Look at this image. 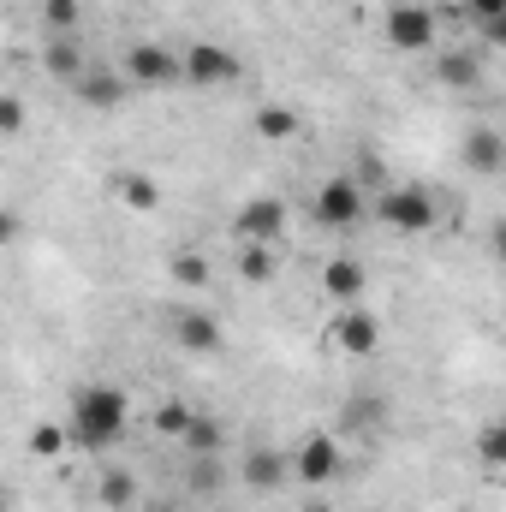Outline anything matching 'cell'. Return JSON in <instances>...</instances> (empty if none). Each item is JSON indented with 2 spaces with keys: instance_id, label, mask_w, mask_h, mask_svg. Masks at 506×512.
I'll return each instance as SVG.
<instances>
[{
  "instance_id": "obj_1",
  "label": "cell",
  "mask_w": 506,
  "mask_h": 512,
  "mask_svg": "<svg viewBox=\"0 0 506 512\" xmlns=\"http://www.w3.org/2000/svg\"><path fill=\"white\" fill-rule=\"evenodd\" d=\"M131 399L120 387L96 382L72 393V417H66V447H84V453H108L120 435H126Z\"/></svg>"
},
{
  "instance_id": "obj_2",
  "label": "cell",
  "mask_w": 506,
  "mask_h": 512,
  "mask_svg": "<svg viewBox=\"0 0 506 512\" xmlns=\"http://www.w3.org/2000/svg\"><path fill=\"white\" fill-rule=\"evenodd\" d=\"M370 215H376L381 227H393V233H429L441 209H435V197L423 185H387L370 203Z\"/></svg>"
},
{
  "instance_id": "obj_3",
  "label": "cell",
  "mask_w": 506,
  "mask_h": 512,
  "mask_svg": "<svg viewBox=\"0 0 506 512\" xmlns=\"http://www.w3.org/2000/svg\"><path fill=\"white\" fill-rule=\"evenodd\" d=\"M239 54L233 48H221V42H191L185 54H179V78L185 84H203V90H215V84H239Z\"/></svg>"
},
{
  "instance_id": "obj_4",
  "label": "cell",
  "mask_w": 506,
  "mask_h": 512,
  "mask_svg": "<svg viewBox=\"0 0 506 512\" xmlns=\"http://www.w3.org/2000/svg\"><path fill=\"white\" fill-rule=\"evenodd\" d=\"M364 209H370V197H364L358 179H328V185H316V197H310V215H316L322 227H352Z\"/></svg>"
},
{
  "instance_id": "obj_5",
  "label": "cell",
  "mask_w": 506,
  "mask_h": 512,
  "mask_svg": "<svg viewBox=\"0 0 506 512\" xmlns=\"http://www.w3.org/2000/svg\"><path fill=\"white\" fill-rule=\"evenodd\" d=\"M120 78L126 84H149V90L179 84V54L173 48H155V42H131L126 60H120Z\"/></svg>"
},
{
  "instance_id": "obj_6",
  "label": "cell",
  "mask_w": 506,
  "mask_h": 512,
  "mask_svg": "<svg viewBox=\"0 0 506 512\" xmlns=\"http://www.w3.org/2000/svg\"><path fill=\"white\" fill-rule=\"evenodd\" d=\"M173 346L191 358H215V352H227V328L209 310H173Z\"/></svg>"
},
{
  "instance_id": "obj_7",
  "label": "cell",
  "mask_w": 506,
  "mask_h": 512,
  "mask_svg": "<svg viewBox=\"0 0 506 512\" xmlns=\"http://www.w3.org/2000/svg\"><path fill=\"white\" fill-rule=\"evenodd\" d=\"M233 233H239V245H274V239L286 233V203H280V197H251V203L239 209Z\"/></svg>"
},
{
  "instance_id": "obj_8",
  "label": "cell",
  "mask_w": 506,
  "mask_h": 512,
  "mask_svg": "<svg viewBox=\"0 0 506 512\" xmlns=\"http://www.w3.org/2000/svg\"><path fill=\"white\" fill-rule=\"evenodd\" d=\"M435 24H441V18H435L429 6H393V12H387V42L405 48V54H423V48L435 42Z\"/></svg>"
},
{
  "instance_id": "obj_9",
  "label": "cell",
  "mask_w": 506,
  "mask_h": 512,
  "mask_svg": "<svg viewBox=\"0 0 506 512\" xmlns=\"http://www.w3.org/2000/svg\"><path fill=\"white\" fill-rule=\"evenodd\" d=\"M66 90H72L84 108H96V114H108V108H120V102H126V78H120L114 66H84Z\"/></svg>"
},
{
  "instance_id": "obj_10",
  "label": "cell",
  "mask_w": 506,
  "mask_h": 512,
  "mask_svg": "<svg viewBox=\"0 0 506 512\" xmlns=\"http://www.w3.org/2000/svg\"><path fill=\"white\" fill-rule=\"evenodd\" d=\"M328 340H334L340 352H352V358H370V352L381 346V322L370 316V310H364V304H346Z\"/></svg>"
},
{
  "instance_id": "obj_11",
  "label": "cell",
  "mask_w": 506,
  "mask_h": 512,
  "mask_svg": "<svg viewBox=\"0 0 506 512\" xmlns=\"http://www.w3.org/2000/svg\"><path fill=\"white\" fill-rule=\"evenodd\" d=\"M322 292H328L334 304H358V298L370 292L364 256H328V262H322Z\"/></svg>"
},
{
  "instance_id": "obj_12",
  "label": "cell",
  "mask_w": 506,
  "mask_h": 512,
  "mask_svg": "<svg viewBox=\"0 0 506 512\" xmlns=\"http://www.w3.org/2000/svg\"><path fill=\"white\" fill-rule=\"evenodd\" d=\"M292 471H298L304 483H328V477L340 471V441H334V435H310V441L292 453Z\"/></svg>"
},
{
  "instance_id": "obj_13",
  "label": "cell",
  "mask_w": 506,
  "mask_h": 512,
  "mask_svg": "<svg viewBox=\"0 0 506 512\" xmlns=\"http://www.w3.org/2000/svg\"><path fill=\"white\" fill-rule=\"evenodd\" d=\"M501 161H506V137L495 126H477L471 137H465V167H471V173L495 179V173H501Z\"/></svg>"
},
{
  "instance_id": "obj_14",
  "label": "cell",
  "mask_w": 506,
  "mask_h": 512,
  "mask_svg": "<svg viewBox=\"0 0 506 512\" xmlns=\"http://www.w3.org/2000/svg\"><path fill=\"white\" fill-rule=\"evenodd\" d=\"M42 60H48V78H60V84H72V78H78V72L90 66V60H84V42H78V36H54Z\"/></svg>"
},
{
  "instance_id": "obj_15",
  "label": "cell",
  "mask_w": 506,
  "mask_h": 512,
  "mask_svg": "<svg viewBox=\"0 0 506 512\" xmlns=\"http://www.w3.org/2000/svg\"><path fill=\"white\" fill-rule=\"evenodd\" d=\"M286 477H292V459H280L274 447H256L251 459H245V483L251 489H280Z\"/></svg>"
},
{
  "instance_id": "obj_16",
  "label": "cell",
  "mask_w": 506,
  "mask_h": 512,
  "mask_svg": "<svg viewBox=\"0 0 506 512\" xmlns=\"http://www.w3.org/2000/svg\"><path fill=\"white\" fill-rule=\"evenodd\" d=\"M435 78H441L447 90H477V84H483V60H477V54H459V48H453V54H441Z\"/></svg>"
},
{
  "instance_id": "obj_17",
  "label": "cell",
  "mask_w": 506,
  "mask_h": 512,
  "mask_svg": "<svg viewBox=\"0 0 506 512\" xmlns=\"http://www.w3.org/2000/svg\"><path fill=\"white\" fill-rule=\"evenodd\" d=\"M179 447H185V453H197V459H215V453L227 447V429H221L215 417H191V423H185V435H179Z\"/></svg>"
},
{
  "instance_id": "obj_18",
  "label": "cell",
  "mask_w": 506,
  "mask_h": 512,
  "mask_svg": "<svg viewBox=\"0 0 506 512\" xmlns=\"http://www.w3.org/2000/svg\"><path fill=\"white\" fill-rule=\"evenodd\" d=\"M114 191H120V203L137 209V215H155V209H161V185H155V179H143V173H120V179H114Z\"/></svg>"
},
{
  "instance_id": "obj_19",
  "label": "cell",
  "mask_w": 506,
  "mask_h": 512,
  "mask_svg": "<svg viewBox=\"0 0 506 512\" xmlns=\"http://www.w3.org/2000/svg\"><path fill=\"white\" fill-rule=\"evenodd\" d=\"M239 274H245L251 286H268V280L280 274V256H274V245H245V251H239Z\"/></svg>"
},
{
  "instance_id": "obj_20",
  "label": "cell",
  "mask_w": 506,
  "mask_h": 512,
  "mask_svg": "<svg viewBox=\"0 0 506 512\" xmlns=\"http://www.w3.org/2000/svg\"><path fill=\"white\" fill-rule=\"evenodd\" d=\"M298 131V114L292 108H280V102H268L262 114H256V137H268V143H286Z\"/></svg>"
},
{
  "instance_id": "obj_21",
  "label": "cell",
  "mask_w": 506,
  "mask_h": 512,
  "mask_svg": "<svg viewBox=\"0 0 506 512\" xmlns=\"http://www.w3.org/2000/svg\"><path fill=\"white\" fill-rule=\"evenodd\" d=\"M167 274H173L179 286H209V262H203V251H173L167 256Z\"/></svg>"
},
{
  "instance_id": "obj_22",
  "label": "cell",
  "mask_w": 506,
  "mask_h": 512,
  "mask_svg": "<svg viewBox=\"0 0 506 512\" xmlns=\"http://www.w3.org/2000/svg\"><path fill=\"white\" fill-rule=\"evenodd\" d=\"M96 495H102V507H108V512H120V507H131V501H137V477H131V471H108Z\"/></svg>"
},
{
  "instance_id": "obj_23",
  "label": "cell",
  "mask_w": 506,
  "mask_h": 512,
  "mask_svg": "<svg viewBox=\"0 0 506 512\" xmlns=\"http://www.w3.org/2000/svg\"><path fill=\"white\" fill-rule=\"evenodd\" d=\"M42 18H48V30H54V36H78L84 6H78V0H42Z\"/></svg>"
},
{
  "instance_id": "obj_24",
  "label": "cell",
  "mask_w": 506,
  "mask_h": 512,
  "mask_svg": "<svg viewBox=\"0 0 506 512\" xmlns=\"http://www.w3.org/2000/svg\"><path fill=\"white\" fill-rule=\"evenodd\" d=\"M185 423H191V405H185V399H161V405H155V429H161V435H173V441H179V435H185Z\"/></svg>"
},
{
  "instance_id": "obj_25",
  "label": "cell",
  "mask_w": 506,
  "mask_h": 512,
  "mask_svg": "<svg viewBox=\"0 0 506 512\" xmlns=\"http://www.w3.org/2000/svg\"><path fill=\"white\" fill-rule=\"evenodd\" d=\"M30 453H36V459H60V453H66V429H60V423H36V429H30Z\"/></svg>"
},
{
  "instance_id": "obj_26",
  "label": "cell",
  "mask_w": 506,
  "mask_h": 512,
  "mask_svg": "<svg viewBox=\"0 0 506 512\" xmlns=\"http://www.w3.org/2000/svg\"><path fill=\"white\" fill-rule=\"evenodd\" d=\"M477 453H483V465H501V459H506V435H501V423H489V429L477 435Z\"/></svg>"
},
{
  "instance_id": "obj_27",
  "label": "cell",
  "mask_w": 506,
  "mask_h": 512,
  "mask_svg": "<svg viewBox=\"0 0 506 512\" xmlns=\"http://www.w3.org/2000/svg\"><path fill=\"white\" fill-rule=\"evenodd\" d=\"M24 120H30V114H24V102H18V96H0V137H18Z\"/></svg>"
},
{
  "instance_id": "obj_28",
  "label": "cell",
  "mask_w": 506,
  "mask_h": 512,
  "mask_svg": "<svg viewBox=\"0 0 506 512\" xmlns=\"http://www.w3.org/2000/svg\"><path fill=\"white\" fill-rule=\"evenodd\" d=\"M465 12L477 24H495V18H506V0H465Z\"/></svg>"
},
{
  "instance_id": "obj_29",
  "label": "cell",
  "mask_w": 506,
  "mask_h": 512,
  "mask_svg": "<svg viewBox=\"0 0 506 512\" xmlns=\"http://www.w3.org/2000/svg\"><path fill=\"white\" fill-rule=\"evenodd\" d=\"M18 233H24V221H18V209H6V203H0V251H6V245H12Z\"/></svg>"
},
{
  "instance_id": "obj_30",
  "label": "cell",
  "mask_w": 506,
  "mask_h": 512,
  "mask_svg": "<svg viewBox=\"0 0 506 512\" xmlns=\"http://www.w3.org/2000/svg\"><path fill=\"white\" fill-rule=\"evenodd\" d=\"M358 185H381V155H358Z\"/></svg>"
},
{
  "instance_id": "obj_31",
  "label": "cell",
  "mask_w": 506,
  "mask_h": 512,
  "mask_svg": "<svg viewBox=\"0 0 506 512\" xmlns=\"http://www.w3.org/2000/svg\"><path fill=\"white\" fill-rule=\"evenodd\" d=\"M191 483H197V489H215V459H197V471H191Z\"/></svg>"
},
{
  "instance_id": "obj_32",
  "label": "cell",
  "mask_w": 506,
  "mask_h": 512,
  "mask_svg": "<svg viewBox=\"0 0 506 512\" xmlns=\"http://www.w3.org/2000/svg\"><path fill=\"white\" fill-rule=\"evenodd\" d=\"M149 512H179V507H173V501H161V507H149Z\"/></svg>"
},
{
  "instance_id": "obj_33",
  "label": "cell",
  "mask_w": 506,
  "mask_h": 512,
  "mask_svg": "<svg viewBox=\"0 0 506 512\" xmlns=\"http://www.w3.org/2000/svg\"><path fill=\"white\" fill-rule=\"evenodd\" d=\"M0 512H12V501H6V489H0Z\"/></svg>"
}]
</instances>
